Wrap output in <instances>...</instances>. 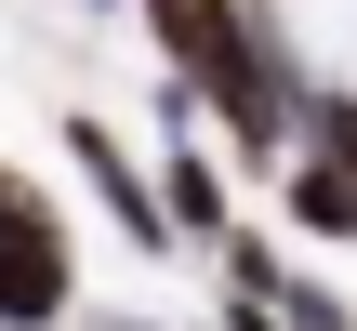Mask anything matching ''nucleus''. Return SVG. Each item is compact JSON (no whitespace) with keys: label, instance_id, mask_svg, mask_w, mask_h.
<instances>
[{"label":"nucleus","instance_id":"f257e3e1","mask_svg":"<svg viewBox=\"0 0 357 331\" xmlns=\"http://www.w3.org/2000/svg\"><path fill=\"white\" fill-rule=\"evenodd\" d=\"M159 13V53L185 80V119L225 133V159H291V106H278V66L252 40L238 0H146Z\"/></svg>","mask_w":357,"mask_h":331},{"label":"nucleus","instance_id":"f03ea898","mask_svg":"<svg viewBox=\"0 0 357 331\" xmlns=\"http://www.w3.org/2000/svg\"><path fill=\"white\" fill-rule=\"evenodd\" d=\"M66 305H79V279H66L53 199L40 186H0V331H53Z\"/></svg>","mask_w":357,"mask_h":331},{"label":"nucleus","instance_id":"7ed1b4c3","mask_svg":"<svg viewBox=\"0 0 357 331\" xmlns=\"http://www.w3.org/2000/svg\"><path fill=\"white\" fill-rule=\"evenodd\" d=\"M66 146H79V172H93V199L119 212V239H132V252H172V226H159V199H146V172H132V146H119L106 119H66Z\"/></svg>","mask_w":357,"mask_h":331},{"label":"nucleus","instance_id":"20e7f679","mask_svg":"<svg viewBox=\"0 0 357 331\" xmlns=\"http://www.w3.org/2000/svg\"><path fill=\"white\" fill-rule=\"evenodd\" d=\"M172 239H225V186H212V146H172V172L146 186Z\"/></svg>","mask_w":357,"mask_h":331},{"label":"nucleus","instance_id":"39448f33","mask_svg":"<svg viewBox=\"0 0 357 331\" xmlns=\"http://www.w3.org/2000/svg\"><path fill=\"white\" fill-rule=\"evenodd\" d=\"M291 226H305V239H357V186L331 159H291Z\"/></svg>","mask_w":357,"mask_h":331}]
</instances>
